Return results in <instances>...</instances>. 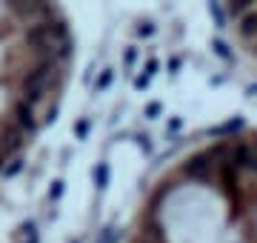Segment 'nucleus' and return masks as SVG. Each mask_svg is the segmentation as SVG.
<instances>
[{"mask_svg": "<svg viewBox=\"0 0 257 243\" xmlns=\"http://www.w3.org/2000/svg\"><path fill=\"white\" fill-rule=\"evenodd\" d=\"M126 243H257V126L217 132L160 169Z\"/></svg>", "mask_w": 257, "mask_h": 243, "instance_id": "1", "label": "nucleus"}, {"mask_svg": "<svg viewBox=\"0 0 257 243\" xmlns=\"http://www.w3.org/2000/svg\"><path fill=\"white\" fill-rule=\"evenodd\" d=\"M211 6L226 43L257 72V0H211Z\"/></svg>", "mask_w": 257, "mask_h": 243, "instance_id": "2", "label": "nucleus"}]
</instances>
